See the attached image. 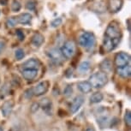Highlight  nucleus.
I'll return each mask as SVG.
<instances>
[{
  "instance_id": "nucleus-19",
  "label": "nucleus",
  "mask_w": 131,
  "mask_h": 131,
  "mask_svg": "<svg viewBox=\"0 0 131 131\" xmlns=\"http://www.w3.org/2000/svg\"><path fill=\"white\" fill-rule=\"evenodd\" d=\"M40 106L42 107L44 111L46 112H47L50 114V112L51 110V106H52V104H51V101L49 100L48 98H45L41 100L40 102Z\"/></svg>"
},
{
  "instance_id": "nucleus-4",
  "label": "nucleus",
  "mask_w": 131,
  "mask_h": 131,
  "mask_svg": "<svg viewBox=\"0 0 131 131\" xmlns=\"http://www.w3.org/2000/svg\"><path fill=\"white\" fill-rule=\"evenodd\" d=\"M61 52L63 58H71L75 53V44L73 40H68L63 44L61 49Z\"/></svg>"
},
{
  "instance_id": "nucleus-2",
  "label": "nucleus",
  "mask_w": 131,
  "mask_h": 131,
  "mask_svg": "<svg viewBox=\"0 0 131 131\" xmlns=\"http://www.w3.org/2000/svg\"><path fill=\"white\" fill-rule=\"evenodd\" d=\"M105 37L108 39H121L122 37V31H121V28L117 21H112L109 23L107 28L105 29Z\"/></svg>"
},
{
  "instance_id": "nucleus-18",
  "label": "nucleus",
  "mask_w": 131,
  "mask_h": 131,
  "mask_svg": "<svg viewBox=\"0 0 131 131\" xmlns=\"http://www.w3.org/2000/svg\"><path fill=\"white\" fill-rule=\"evenodd\" d=\"M100 70L103 71V73H110L112 70V63L110 60L108 59H105L103 62H101L100 64Z\"/></svg>"
},
{
  "instance_id": "nucleus-26",
  "label": "nucleus",
  "mask_w": 131,
  "mask_h": 131,
  "mask_svg": "<svg viewBox=\"0 0 131 131\" xmlns=\"http://www.w3.org/2000/svg\"><path fill=\"white\" fill-rule=\"evenodd\" d=\"M24 57H25V53H24V51L23 49H18V50L16 51V58L17 60H21Z\"/></svg>"
},
{
  "instance_id": "nucleus-12",
  "label": "nucleus",
  "mask_w": 131,
  "mask_h": 131,
  "mask_svg": "<svg viewBox=\"0 0 131 131\" xmlns=\"http://www.w3.org/2000/svg\"><path fill=\"white\" fill-rule=\"evenodd\" d=\"M14 106V102L12 100H6L1 106V112L4 117H8L12 112V109Z\"/></svg>"
},
{
  "instance_id": "nucleus-33",
  "label": "nucleus",
  "mask_w": 131,
  "mask_h": 131,
  "mask_svg": "<svg viewBox=\"0 0 131 131\" xmlns=\"http://www.w3.org/2000/svg\"><path fill=\"white\" fill-rule=\"evenodd\" d=\"M86 131H95L94 129H93V128H86Z\"/></svg>"
},
{
  "instance_id": "nucleus-13",
  "label": "nucleus",
  "mask_w": 131,
  "mask_h": 131,
  "mask_svg": "<svg viewBox=\"0 0 131 131\" xmlns=\"http://www.w3.org/2000/svg\"><path fill=\"white\" fill-rule=\"evenodd\" d=\"M117 73L118 75H120L121 77L123 78H129L130 75H131V67L130 64L125 66V67H122V68H117Z\"/></svg>"
},
{
  "instance_id": "nucleus-7",
  "label": "nucleus",
  "mask_w": 131,
  "mask_h": 131,
  "mask_svg": "<svg viewBox=\"0 0 131 131\" xmlns=\"http://www.w3.org/2000/svg\"><path fill=\"white\" fill-rule=\"evenodd\" d=\"M47 55L49 56V58H51V60L57 64L62 63L64 60V58L61 52V51L58 48L51 49L50 51H48Z\"/></svg>"
},
{
  "instance_id": "nucleus-27",
  "label": "nucleus",
  "mask_w": 131,
  "mask_h": 131,
  "mask_svg": "<svg viewBox=\"0 0 131 131\" xmlns=\"http://www.w3.org/2000/svg\"><path fill=\"white\" fill-rule=\"evenodd\" d=\"M61 23H62V19L56 18L51 23V27H53V28H57V27H58L59 25H61Z\"/></svg>"
},
{
  "instance_id": "nucleus-29",
  "label": "nucleus",
  "mask_w": 131,
  "mask_h": 131,
  "mask_svg": "<svg viewBox=\"0 0 131 131\" xmlns=\"http://www.w3.org/2000/svg\"><path fill=\"white\" fill-rule=\"evenodd\" d=\"M39 104L38 103H34L33 105H32L31 106V112L34 113V112H36L37 111L39 110Z\"/></svg>"
},
{
  "instance_id": "nucleus-5",
  "label": "nucleus",
  "mask_w": 131,
  "mask_h": 131,
  "mask_svg": "<svg viewBox=\"0 0 131 131\" xmlns=\"http://www.w3.org/2000/svg\"><path fill=\"white\" fill-rule=\"evenodd\" d=\"M130 56L126 52H119L115 57V65L117 68L125 67L129 64Z\"/></svg>"
},
{
  "instance_id": "nucleus-16",
  "label": "nucleus",
  "mask_w": 131,
  "mask_h": 131,
  "mask_svg": "<svg viewBox=\"0 0 131 131\" xmlns=\"http://www.w3.org/2000/svg\"><path fill=\"white\" fill-rule=\"evenodd\" d=\"M16 23L21 24H28L32 20V16L28 13H23L21 14L20 16L16 18Z\"/></svg>"
},
{
  "instance_id": "nucleus-23",
  "label": "nucleus",
  "mask_w": 131,
  "mask_h": 131,
  "mask_svg": "<svg viewBox=\"0 0 131 131\" xmlns=\"http://www.w3.org/2000/svg\"><path fill=\"white\" fill-rule=\"evenodd\" d=\"M21 4H20L17 0H14L11 4V10L13 12H17L21 9Z\"/></svg>"
},
{
  "instance_id": "nucleus-17",
  "label": "nucleus",
  "mask_w": 131,
  "mask_h": 131,
  "mask_svg": "<svg viewBox=\"0 0 131 131\" xmlns=\"http://www.w3.org/2000/svg\"><path fill=\"white\" fill-rule=\"evenodd\" d=\"M44 40H45L44 36L42 35L41 34L36 33V34H34V35L33 36V38H32L31 42H32V44H33L34 46L39 47V46H40L42 44H43Z\"/></svg>"
},
{
  "instance_id": "nucleus-9",
  "label": "nucleus",
  "mask_w": 131,
  "mask_h": 131,
  "mask_svg": "<svg viewBox=\"0 0 131 131\" xmlns=\"http://www.w3.org/2000/svg\"><path fill=\"white\" fill-rule=\"evenodd\" d=\"M123 4V0H109L108 9L112 13H117L122 8Z\"/></svg>"
},
{
  "instance_id": "nucleus-25",
  "label": "nucleus",
  "mask_w": 131,
  "mask_h": 131,
  "mask_svg": "<svg viewBox=\"0 0 131 131\" xmlns=\"http://www.w3.org/2000/svg\"><path fill=\"white\" fill-rule=\"evenodd\" d=\"M16 17H11V18H9L8 20L6 21V25L8 28H14L16 26Z\"/></svg>"
},
{
  "instance_id": "nucleus-3",
  "label": "nucleus",
  "mask_w": 131,
  "mask_h": 131,
  "mask_svg": "<svg viewBox=\"0 0 131 131\" xmlns=\"http://www.w3.org/2000/svg\"><path fill=\"white\" fill-rule=\"evenodd\" d=\"M95 36L93 33L90 32H85L81 34L79 37V44L85 49H91L95 45Z\"/></svg>"
},
{
  "instance_id": "nucleus-20",
  "label": "nucleus",
  "mask_w": 131,
  "mask_h": 131,
  "mask_svg": "<svg viewBox=\"0 0 131 131\" xmlns=\"http://www.w3.org/2000/svg\"><path fill=\"white\" fill-rule=\"evenodd\" d=\"M103 99H104V96L102 93L97 92L92 94V96L90 97V102L93 104H97V103L101 102V101L103 100Z\"/></svg>"
},
{
  "instance_id": "nucleus-28",
  "label": "nucleus",
  "mask_w": 131,
  "mask_h": 131,
  "mask_svg": "<svg viewBox=\"0 0 131 131\" xmlns=\"http://www.w3.org/2000/svg\"><path fill=\"white\" fill-rule=\"evenodd\" d=\"M16 35L20 40H23L24 38H25V35H24L23 30H21V29H17L16 30Z\"/></svg>"
},
{
  "instance_id": "nucleus-1",
  "label": "nucleus",
  "mask_w": 131,
  "mask_h": 131,
  "mask_svg": "<svg viewBox=\"0 0 131 131\" xmlns=\"http://www.w3.org/2000/svg\"><path fill=\"white\" fill-rule=\"evenodd\" d=\"M107 81L108 77L106 74L103 72H96L90 76L88 82L94 88H101L107 83Z\"/></svg>"
},
{
  "instance_id": "nucleus-14",
  "label": "nucleus",
  "mask_w": 131,
  "mask_h": 131,
  "mask_svg": "<svg viewBox=\"0 0 131 131\" xmlns=\"http://www.w3.org/2000/svg\"><path fill=\"white\" fill-rule=\"evenodd\" d=\"M21 75L26 80L32 81L38 75V70H23L21 71Z\"/></svg>"
},
{
  "instance_id": "nucleus-31",
  "label": "nucleus",
  "mask_w": 131,
  "mask_h": 131,
  "mask_svg": "<svg viewBox=\"0 0 131 131\" xmlns=\"http://www.w3.org/2000/svg\"><path fill=\"white\" fill-rule=\"evenodd\" d=\"M4 48H5V43L4 41H0V54L3 52Z\"/></svg>"
},
{
  "instance_id": "nucleus-21",
  "label": "nucleus",
  "mask_w": 131,
  "mask_h": 131,
  "mask_svg": "<svg viewBox=\"0 0 131 131\" xmlns=\"http://www.w3.org/2000/svg\"><path fill=\"white\" fill-rule=\"evenodd\" d=\"M90 70V63L89 62H82L80 66H79V71L81 74H86V72H88V70Z\"/></svg>"
},
{
  "instance_id": "nucleus-10",
  "label": "nucleus",
  "mask_w": 131,
  "mask_h": 131,
  "mask_svg": "<svg viewBox=\"0 0 131 131\" xmlns=\"http://www.w3.org/2000/svg\"><path fill=\"white\" fill-rule=\"evenodd\" d=\"M23 70H38L40 66V63L35 58H31L23 63Z\"/></svg>"
},
{
  "instance_id": "nucleus-6",
  "label": "nucleus",
  "mask_w": 131,
  "mask_h": 131,
  "mask_svg": "<svg viewBox=\"0 0 131 131\" xmlns=\"http://www.w3.org/2000/svg\"><path fill=\"white\" fill-rule=\"evenodd\" d=\"M120 40L121 39H108V38H105V39H104V40H103V45H102L104 51L106 53L111 52V51L114 50V49L118 46Z\"/></svg>"
},
{
  "instance_id": "nucleus-32",
  "label": "nucleus",
  "mask_w": 131,
  "mask_h": 131,
  "mask_svg": "<svg viewBox=\"0 0 131 131\" xmlns=\"http://www.w3.org/2000/svg\"><path fill=\"white\" fill-rule=\"evenodd\" d=\"M0 4H1L2 5H6V4H8V0H0Z\"/></svg>"
},
{
  "instance_id": "nucleus-30",
  "label": "nucleus",
  "mask_w": 131,
  "mask_h": 131,
  "mask_svg": "<svg viewBox=\"0 0 131 131\" xmlns=\"http://www.w3.org/2000/svg\"><path fill=\"white\" fill-rule=\"evenodd\" d=\"M72 86H68L67 88H65V90H64V95L66 96H70L71 93H72Z\"/></svg>"
},
{
  "instance_id": "nucleus-8",
  "label": "nucleus",
  "mask_w": 131,
  "mask_h": 131,
  "mask_svg": "<svg viewBox=\"0 0 131 131\" xmlns=\"http://www.w3.org/2000/svg\"><path fill=\"white\" fill-rule=\"evenodd\" d=\"M48 86H49L48 81H41V82L37 84L34 88V89H33L34 94L36 96H40V95L45 94L48 90Z\"/></svg>"
},
{
  "instance_id": "nucleus-34",
  "label": "nucleus",
  "mask_w": 131,
  "mask_h": 131,
  "mask_svg": "<svg viewBox=\"0 0 131 131\" xmlns=\"http://www.w3.org/2000/svg\"><path fill=\"white\" fill-rule=\"evenodd\" d=\"M0 131H4L3 128H2V127H0Z\"/></svg>"
},
{
  "instance_id": "nucleus-15",
  "label": "nucleus",
  "mask_w": 131,
  "mask_h": 131,
  "mask_svg": "<svg viewBox=\"0 0 131 131\" xmlns=\"http://www.w3.org/2000/svg\"><path fill=\"white\" fill-rule=\"evenodd\" d=\"M77 88L83 93H88L92 91V86L88 81H81L77 84Z\"/></svg>"
},
{
  "instance_id": "nucleus-11",
  "label": "nucleus",
  "mask_w": 131,
  "mask_h": 131,
  "mask_svg": "<svg viewBox=\"0 0 131 131\" xmlns=\"http://www.w3.org/2000/svg\"><path fill=\"white\" fill-rule=\"evenodd\" d=\"M83 103H84V98L82 96H77V97H75L70 106L71 113H75L81 108V106L83 105Z\"/></svg>"
},
{
  "instance_id": "nucleus-24",
  "label": "nucleus",
  "mask_w": 131,
  "mask_h": 131,
  "mask_svg": "<svg viewBox=\"0 0 131 131\" xmlns=\"http://www.w3.org/2000/svg\"><path fill=\"white\" fill-rule=\"evenodd\" d=\"M124 121H125V123L128 127H130L131 126V113H130V111H126L125 112V115H124Z\"/></svg>"
},
{
  "instance_id": "nucleus-22",
  "label": "nucleus",
  "mask_w": 131,
  "mask_h": 131,
  "mask_svg": "<svg viewBox=\"0 0 131 131\" xmlns=\"http://www.w3.org/2000/svg\"><path fill=\"white\" fill-rule=\"evenodd\" d=\"M37 5V2L35 0H28L26 3V8L29 10H34Z\"/></svg>"
}]
</instances>
